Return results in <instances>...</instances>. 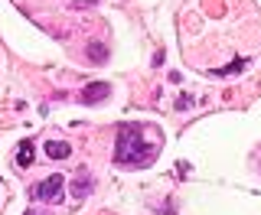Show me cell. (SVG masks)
<instances>
[{
	"label": "cell",
	"instance_id": "obj_1",
	"mask_svg": "<svg viewBox=\"0 0 261 215\" xmlns=\"http://www.w3.org/2000/svg\"><path fill=\"white\" fill-rule=\"evenodd\" d=\"M144 127H121L118 130V147H114V160L121 167H147L150 156L160 150V137H144Z\"/></svg>",
	"mask_w": 261,
	"mask_h": 215
},
{
	"label": "cell",
	"instance_id": "obj_2",
	"mask_svg": "<svg viewBox=\"0 0 261 215\" xmlns=\"http://www.w3.org/2000/svg\"><path fill=\"white\" fill-rule=\"evenodd\" d=\"M33 199L56 205L62 199V176H49V179H43V183H36L33 186Z\"/></svg>",
	"mask_w": 261,
	"mask_h": 215
},
{
	"label": "cell",
	"instance_id": "obj_3",
	"mask_svg": "<svg viewBox=\"0 0 261 215\" xmlns=\"http://www.w3.org/2000/svg\"><path fill=\"white\" fill-rule=\"evenodd\" d=\"M105 95H108V82H92V85H88L79 98H82L85 104H95L98 98H105Z\"/></svg>",
	"mask_w": 261,
	"mask_h": 215
},
{
	"label": "cell",
	"instance_id": "obj_4",
	"mask_svg": "<svg viewBox=\"0 0 261 215\" xmlns=\"http://www.w3.org/2000/svg\"><path fill=\"white\" fill-rule=\"evenodd\" d=\"M69 153H72V147L62 144V140H49V144H46V156H49V160H53V156H56V160H65Z\"/></svg>",
	"mask_w": 261,
	"mask_h": 215
},
{
	"label": "cell",
	"instance_id": "obj_5",
	"mask_svg": "<svg viewBox=\"0 0 261 215\" xmlns=\"http://www.w3.org/2000/svg\"><path fill=\"white\" fill-rule=\"evenodd\" d=\"M88 193H92V179H88V176H75V183H72V196H75V199H85Z\"/></svg>",
	"mask_w": 261,
	"mask_h": 215
},
{
	"label": "cell",
	"instance_id": "obj_6",
	"mask_svg": "<svg viewBox=\"0 0 261 215\" xmlns=\"http://www.w3.org/2000/svg\"><path fill=\"white\" fill-rule=\"evenodd\" d=\"M16 163H20V167H30V163H33V147H30V144L20 147V153H16Z\"/></svg>",
	"mask_w": 261,
	"mask_h": 215
},
{
	"label": "cell",
	"instance_id": "obj_7",
	"mask_svg": "<svg viewBox=\"0 0 261 215\" xmlns=\"http://www.w3.org/2000/svg\"><path fill=\"white\" fill-rule=\"evenodd\" d=\"M88 52H92V62H101L105 59V56H101V46H92Z\"/></svg>",
	"mask_w": 261,
	"mask_h": 215
},
{
	"label": "cell",
	"instance_id": "obj_8",
	"mask_svg": "<svg viewBox=\"0 0 261 215\" xmlns=\"http://www.w3.org/2000/svg\"><path fill=\"white\" fill-rule=\"evenodd\" d=\"M27 215H43V212H27Z\"/></svg>",
	"mask_w": 261,
	"mask_h": 215
}]
</instances>
